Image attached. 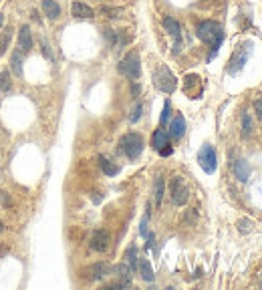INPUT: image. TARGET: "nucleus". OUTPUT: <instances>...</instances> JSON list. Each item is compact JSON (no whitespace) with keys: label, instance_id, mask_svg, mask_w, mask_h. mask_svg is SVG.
Instances as JSON below:
<instances>
[{"label":"nucleus","instance_id":"nucleus-1","mask_svg":"<svg viewBox=\"0 0 262 290\" xmlns=\"http://www.w3.org/2000/svg\"><path fill=\"white\" fill-rule=\"evenodd\" d=\"M198 38L204 40L206 44H212V55H210V59H214L224 40V30L216 20H202L198 24Z\"/></svg>","mask_w":262,"mask_h":290},{"label":"nucleus","instance_id":"nucleus-2","mask_svg":"<svg viewBox=\"0 0 262 290\" xmlns=\"http://www.w3.org/2000/svg\"><path fill=\"white\" fill-rule=\"evenodd\" d=\"M153 85L157 91H162V93H174L176 87H178V79L176 75L166 67V65H160L155 71H153Z\"/></svg>","mask_w":262,"mask_h":290},{"label":"nucleus","instance_id":"nucleus-3","mask_svg":"<svg viewBox=\"0 0 262 290\" xmlns=\"http://www.w3.org/2000/svg\"><path fill=\"white\" fill-rule=\"evenodd\" d=\"M119 73L125 75L127 79H131V81H137L141 77V61H139V53L137 51H131L121 59Z\"/></svg>","mask_w":262,"mask_h":290},{"label":"nucleus","instance_id":"nucleus-4","mask_svg":"<svg viewBox=\"0 0 262 290\" xmlns=\"http://www.w3.org/2000/svg\"><path fill=\"white\" fill-rule=\"evenodd\" d=\"M121 151L129 157V159H137L143 151V137L139 133H127L121 137Z\"/></svg>","mask_w":262,"mask_h":290},{"label":"nucleus","instance_id":"nucleus-5","mask_svg":"<svg viewBox=\"0 0 262 290\" xmlns=\"http://www.w3.org/2000/svg\"><path fill=\"white\" fill-rule=\"evenodd\" d=\"M250 51H252V42L250 40L236 48V51L232 53V57H230V61H228V75H236L238 71H242V67L246 65V61L250 57Z\"/></svg>","mask_w":262,"mask_h":290},{"label":"nucleus","instance_id":"nucleus-6","mask_svg":"<svg viewBox=\"0 0 262 290\" xmlns=\"http://www.w3.org/2000/svg\"><path fill=\"white\" fill-rule=\"evenodd\" d=\"M198 163L200 167L206 171V173H214L216 171V165H218V159H216V151L210 143L202 145V149L198 153Z\"/></svg>","mask_w":262,"mask_h":290},{"label":"nucleus","instance_id":"nucleus-7","mask_svg":"<svg viewBox=\"0 0 262 290\" xmlns=\"http://www.w3.org/2000/svg\"><path fill=\"white\" fill-rule=\"evenodd\" d=\"M170 193H172V202L176 206H184L188 202L190 189H188V185L184 183V179L180 175H174L172 177V181H170Z\"/></svg>","mask_w":262,"mask_h":290},{"label":"nucleus","instance_id":"nucleus-8","mask_svg":"<svg viewBox=\"0 0 262 290\" xmlns=\"http://www.w3.org/2000/svg\"><path fill=\"white\" fill-rule=\"evenodd\" d=\"M109 242H111L109 232H105V230H95L93 236H91V248H93L95 252H107Z\"/></svg>","mask_w":262,"mask_h":290},{"label":"nucleus","instance_id":"nucleus-9","mask_svg":"<svg viewBox=\"0 0 262 290\" xmlns=\"http://www.w3.org/2000/svg\"><path fill=\"white\" fill-rule=\"evenodd\" d=\"M162 24H164V28L168 30V34H172V36L176 38L174 55H176V53H180V40H182V28H180V22H178L176 18H172V16H164Z\"/></svg>","mask_w":262,"mask_h":290},{"label":"nucleus","instance_id":"nucleus-10","mask_svg":"<svg viewBox=\"0 0 262 290\" xmlns=\"http://www.w3.org/2000/svg\"><path fill=\"white\" fill-rule=\"evenodd\" d=\"M166 145H170V135L166 133V129H155L153 131V135H151V147L155 149V151H160V149H164Z\"/></svg>","mask_w":262,"mask_h":290},{"label":"nucleus","instance_id":"nucleus-11","mask_svg":"<svg viewBox=\"0 0 262 290\" xmlns=\"http://www.w3.org/2000/svg\"><path fill=\"white\" fill-rule=\"evenodd\" d=\"M184 133H186V119H184L182 115H176L174 121L170 123V133H168V135H170L172 139H182Z\"/></svg>","mask_w":262,"mask_h":290},{"label":"nucleus","instance_id":"nucleus-12","mask_svg":"<svg viewBox=\"0 0 262 290\" xmlns=\"http://www.w3.org/2000/svg\"><path fill=\"white\" fill-rule=\"evenodd\" d=\"M18 48H20L24 55L32 48V34H30V28L28 26H22L18 30Z\"/></svg>","mask_w":262,"mask_h":290},{"label":"nucleus","instance_id":"nucleus-13","mask_svg":"<svg viewBox=\"0 0 262 290\" xmlns=\"http://www.w3.org/2000/svg\"><path fill=\"white\" fill-rule=\"evenodd\" d=\"M71 14L75 18H93L95 16V10L91 6H87L85 2H73L71 4Z\"/></svg>","mask_w":262,"mask_h":290},{"label":"nucleus","instance_id":"nucleus-14","mask_svg":"<svg viewBox=\"0 0 262 290\" xmlns=\"http://www.w3.org/2000/svg\"><path fill=\"white\" fill-rule=\"evenodd\" d=\"M42 10H44V16H48L50 20H57L61 16V6L57 0H42Z\"/></svg>","mask_w":262,"mask_h":290},{"label":"nucleus","instance_id":"nucleus-15","mask_svg":"<svg viewBox=\"0 0 262 290\" xmlns=\"http://www.w3.org/2000/svg\"><path fill=\"white\" fill-rule=\"evenodd\" d=\"M111 274V266L109 264H105V262H97L91 266V278L93 280H103V278H107Z\"/></svg>","mask_w":262,"mask_h":290},{"label":"nucleus","instance_id":"nucleus-16","mask_svg":"<svg viewBox=\"0 0 262 290\" xmlns=\"http://www.w3.org/2000/svg\"><path fill=\"white\" fill-rule=\"evenodd\" d=\"M234 175L240 179V181H246L250 177V165L244 161V159H236L234 161Z\"/></svg>","mask_w":262,"mask_h":290},{"label":"nucleus","instance_id":"nucleus-17","mask_svg":"<svg viewBox=\"0 0 262 290\" xmlns=\"http://www.w3.org/2000/svg\"><path fill=\"white\" fill-rule=\"evenodd\" d=\"M99 165H101L103 173H105V175H109V177H113V175L119 173V165H115L113 161H109L107 157H103V155H99Z\"/></svg>","mask_w":262,"mask_h":290},{"label":"nucleus","instance_id":"nucleus-18","mask_svg":"<svg viewBox=\"0 0 262 290\" xmlns=\"http://www.w3.org/2000/svg\"><path fill=\"white\" fill-rule=\"evenodd\" d=\"M115 272H117V276L121 278V282H119L121 286H129V284H131V272H133V270H131L127 264H119V266L115 268Z\"/></svg>","mask_w":262,"mask_h":290},{"label":"nucleus","instance_id":"nucleus-19","mask_svg":"<svg viewBox=\"0 0 262 290\" xmlns=\"http://www.w3.org/2000/svg\"><path fill=\"white\" fill-rule=\"evenodd\" d=\"M10 65H12V73H14L16 77H20V75H22V51H20V48L12 53Z\"/></svg>","mask_w":262,"mask_h":290},{"label":"nucleus","instance_id":"nucleus-20","mask_svg":"<svg viewBox=\"0 0 262 290\" xmlns=\"http://www.w3.org/2000/svg\"><path fill=\"white\" fill-rule=\"evenodd\" d=\"M139 272H141V278H143L145 282H153V270H151L147 258H141V260H139Z\"/></svg>","mask_w":262,"mask_h":290},{"label":"nucleus","instance_id":"nucleus-21","mask_svg":"<svg viewBox=\"0 0 262 290\" xmlns=\"http://www.w3.org/2000/svg\"><path fill=\"white\" fill-rule=\"evenodd\" d=\"M10 40H12V28L8 26L2 34H0V55H4V53H6V48H8Z\"/></svg>","mask_w":262,"mask_h":290},{"label":"nucleus","instance_id":"nucleus-22","mask_svg":"<svg viewBox=\"0 0 262 290\" xmlns=\"http://www.w3.org/2000/svg\"><path fill=\"white\" fill-rule=\"evenodd\" d=\"M252 131H254L252 117H250V113H244V115H242V135H244V137H250Z\"/></svg>","mask_w":262,"mask_h":290},{"label":"nucleus","instance_id":"nucleus-23","mask_svg":"<svg viewBox=\"0 0 262 290\" xmlns=\"http://www.w3.org/2000/svg\"><path fill=\"white\" fill-rule=\"evenodd\" d=\"M164 187H166L164 177H157V179H155V204H157V206H160L162 200H164Z\"/></svg>","mask_w":262,"mask_h":290},{"label":"nucleus","instance_id":"nucleus-24","mask_svg":"<svg viewBox=\"0 0 262 290\" xmlns=\"http://www.w3.org/2000/svg\"><path fill=\"white\" fill-rule=\"evenodd\" d=\"M10 87H12V83H10V73H8V71H2V73H0V91L6 93V91H10Z\"/></svg>","mask_w":262,"mask_h":290},{"label":"nucleus","instance_id":"nucleus-25","mask_svg":"<svg viewBox=\"0 0 262 290\" xmlns=\"http://www.w3.org/2000/svg\"><path fill=\"white\" fill-rule=\"evenodd\" d=\"M125 258H127V262H129V268H131V270H137V250H135V246H131V248L125 252Z\"/></svg>","mask_w":262,"mask_h":290},{"label":"nucleus","instance_id":"nucleus-26","mask_svg":"<svg viewBox=\"0 0 262 290\" xmlns=\"http://www.w3.org/2000/svg\"><path fill=\"white\" fill-rule=\"evenodd\" d=\"M101 14H105L107 18H119L123 14V10L121 8H113V6H103L101 8Z\"/></svg>","mask_w":262,"mask_h":290},{"label":"nucleus","instance_id":"nucleus-27","mask_svg":"<svg viewBox=\"0 0 262 290\" xmlns=\"http://www.w3.org/2000/svg\"><path fill=\"white\" fill-rule=\"evenodd\" d=\"M170 115H172V105H170V101H166V103H164V113H162V127L168 123Z\"/></svg>","mask_w":262,"mask_h":290},{"label":"nucleus","instance_id":"nucleus-28","mask_svg":"<svg viewBox=\"0 0 262 290\" xmlns=\"http://www.w3.org/2000/svg\"><path fill=\"white\" fill-rule=\"evenodd\" d=\"M0 204H2L4 208H8V206L12 204V200H10V196H6V191H0Z\"/></svg>","mask_w":262,"mask_h":290},{"label":"nucleus","instance_id":"nucleus-29","mask_svg":"<svg viewBox=\"0 0 262 290\" xmlns=\"http://www.w3.org/2000/svg\"><path fill=\"white\" fill-rule=\"evenodd\" d=\"M141 111H143V105H137V107L133 109V115L129 117V119H131V123H135V121H139V117H141Z\"/></svg>","mask_w":262,"mask_h":290},{"label":"nucleus","instance_id":"nucleus-30","mask_svg":"<svg viewBox=\"0 0 262 290\" xmlns=\"http://www.w3.org/2000/svg\"><path fill=\"white\" fill-rule=\"evenodd\" d=\"M147 220H149V214H145L143 220H141V226H139V234L141 236H147Z\"/></svg>","mask_w":262,"mask_h":290},{"label":"nucleus","instance_id":"nucleus-31","mask_svg":"<svg viewBox=\"0 0 262 290\" xmlns=\"http://www.w3.org/2000/svg\"><path fill=\"white\" fill-rule=\"evenodd\" d=\"M254 111H256V117L262 121V99H258V101H254Z\"/></svg>","mask_w":262,"mask_h":290},{"label":"nucleus","instance_id":"nucleus-32","mask_svg":"<svg viewBox=\"0 0 262 290\" xmlns=\"http://www.w3.org/2000/svg\"><path fill=\"white\" fill-rule=\"evenodd\" d=\"M42 53H44V57H46V59H52V53H50V48H48L46 40H42Z\"/></svg>","mask_w":262,"mask_h":290},{"label":"nucleus","instance_id":"nucleus-33","mask_svg":"<svg viewBox=\"0 0 262 290\" xmlns=\"http://www.w3.org/2000/svg\"><path fill=\"white\" fill-rule=\"evenodd\" d=\"M172 151H174V149L170 147V145H166L164 149H160V153H162V155H172Z\"/></svg>","mask_w":262,"mask_h":290},{"label":"nucleus","instance_id":"nucleus-34","mask_svg":"<svg viewBox=\"0 0 262 290\" xmlns=\"http://www.w3.org/2000/svg\"><path fill=\"white\" fill-rule=\"evenodd\" d=\"M4 232V224H2V220H0V234Z\"/></svg>","mask_w":262,"mask_h":290}]
</instances>
